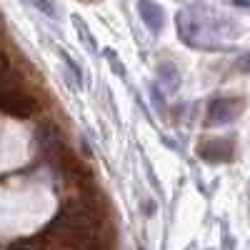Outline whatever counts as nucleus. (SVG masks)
Listing matches in <instances>:
<instances>
[{"label": "nucleus", "instance_id": "7", "mask_svg": "<svg viewBox=\"0 0 250 250\" xmlns=\"http://www.w3.org/2000/svg\"><path fill=\"white\" fill-rule=\"evenodd\" d=\"M240 70H250V53L240 58Z\"/></svg>", "mask_w": 250, "mask_h": 250}, {"label": "nucleus", "instance_id": "1", "mask_svg": "<svg viewBox=\"0 0 250 250\" xmlns=\"http://www.w3.org/2000/svg\"><path fill=\"white\" fill-rule=\"evenodd\" d=\"M38 108V100L25 93V88L18 83V78L0 83V110L15 118H30Z\"/></svg>", "mask_w": 250, "mask_h": 250}, {"label": "nucleus", "instance_id": "6", "mask_svg": "<svg viewBox=\"0 0 250 250\" xmlns=\"http://www.w3.org/2000/svg\"><path fill=\"white\" fill-rule=\"evenodd\" d=\"M33 3H35L38 8H43V10H45L48 15H55V10H53V5L48 3V0H33Z\"/></svg>", "mask_w": 250, "mask_h": 250}, {"label": "nucleus", "instance_id": "5", "mask_svg": "<svg viewBox=\"0 0 250 250\" xmlns=\"http://www.w3.org/2000/svg\"><path fill=\"white\" fill-rule=\"evenodd\" d=\"M10 78H15L13 75V62H10V58L0 50V83L3 80H10Z\"/></svg>", "mask_w": 250, "mask_h": 250}, {"label": "nucleus", "instance_id": "8", "mask_svg": "<svg viewBox=\"0 0 250 250\" xmlns=\"http://www.w3.org/2000/svg\"><path fill=\"white\" fill-rule=\"evenodd\" d=\"M238 5H250V0H235Z\"/></svg>", "mask_w": 250, "mask_h": 250}, {"label": "nucleus", "instance_id": "4", "mask_svg": "<svg viewBox=\"0 0 250 250\" xmlns=\"http://www.w3.org/2000/svg\"><path fill=\"white\" fill-rule=\"evenodd\" d=\"M138 10H140V15H143V20H145V25H148L150 30H160V28H163L165 13H163L160 5L150 3V0H140V3H138Z\"/></svg>", "mask_w": 250, "mask_h": 250}, {"label": "nucleus", "instance_id": "3", "mask_svg": "<svg viewBox=\"0 0 250 250\" xmlns=\"http://www.w3.org/2000/svg\"><path fill=\"white\" fill-rule=\"evenodd\" d=\"M200 155L208 160H228L233 155V143L225 138H213L200 145Z\"/></svg>", "mask_w": 250, "mask_h": 250}, {"label": "nucleus", "instance_id": "2", "mask_svg": "<svg viewBox=\"0 0 250 250\" xmlns=\"http://www.w3.org/2000/svg\"><path fill=\"white\" fill-rule=\"evenodd\" d=\"M238 110H240V103L238 100L220 98V100H213L210 110H208V120H210V123H230Z\"/></svg>", "mask_w": 250, "mask_h": 250}]
</instances>
